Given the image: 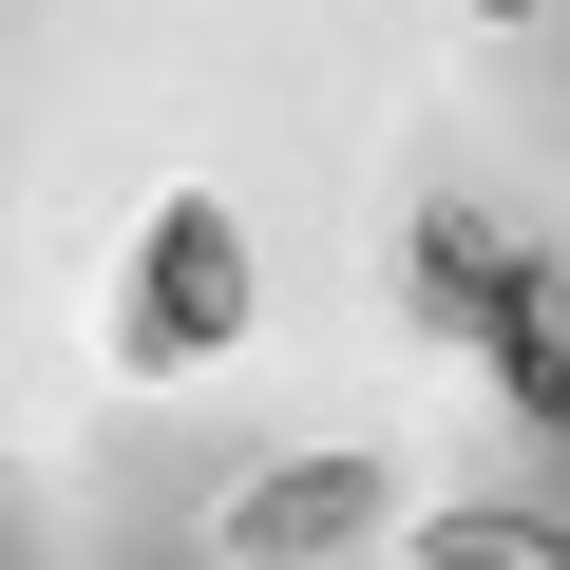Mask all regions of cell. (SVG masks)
<instances>
[{
	"label": "cell",
	"instance_id": "cell-1",
	"mask_svg": "<svg viewBox=\"0 0 570 570\" xmlns=\"http://www.w3.org/2000/svg\"><path fill=\"white\" fill-rule=\"evenodd\" d=\"M115 343H134V362H209V343H247V228H228V190H171V209H153Z\"/></svg>",
	"mask_w": 570,
	"mask_h": 570
},
{
	"label": "cell",
	"instance_id": "cell-2",
	"mask_svg": "<svg viewBox=\"0 0 570 570\" xmlns=\"http://www.w3.org/2000/svg\"><path fill=\"white\" fill-rule=\"evenodd\" d=\"M381 513H400V475L343 438V456H285V475H247V494H228V551H247V570H305V551H343V532H381Z\"/></svg>",
	"mask_w": 570,
	"mask_h": 570
},
{
	"label": "cell",
	"instance_id": "cell-3",
	"mask_svg": "<svg viewBox=\"0 0 570 570\" xmlns=\"http://www.w3.org/2000/svg\"><path fill=\"white\" fill-rule=\"evenodd\" d=\"M513 266H532V247H513L494 209H419V324H438V343H494Z\"/></svg>",
	"mask_w": 570,
	"mask_h": 570
},
{
	"label": "cell",
	"instance_id": "cell-4",
	"mask_svg": "<svg viewBox=\"0 0 570 570\" xmlns=\"http://www.w3.org/2000/svg\"><path fill=\"white\" fill-rule=\"evenodd\" d=\"M494 381H513V419H570V266L551 247L513 266V305H494Z\"/></svg>",
	"mask_w": 570,
	"mask_h": 570
},
{
	"label": "cell",
	"instance_id": "cell-5",
	"mask_svg": "<svg viewBox=\"0 0 570 570\" xmlns=\"http://www.w3.org/2000/svg\"><path fill=\"white\" fill-rule=\"evenodd\" d=\"M419 570H570V532H551V513H438Z\"/></svg>",
	"mask_w": 570,
	"mask_h": 570
},
{
	"label": "cell",
	"instance_id": "cell-6",
	"mask_svg": "<svg viewBox=\"0 0 570 570\" xmlns=\"http://www.w3.org/2000/svg\"><path fill=\"white\" fill-rule=\"evenodd\" d=\"M475 20H532V0H475Z\"/></svg>",
	"mask_w": 570,
	"mask_h": 570
}]
</instances>
